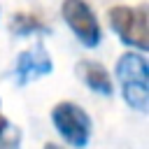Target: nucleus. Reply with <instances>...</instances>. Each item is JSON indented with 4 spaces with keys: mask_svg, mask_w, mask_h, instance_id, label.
I'll return each mask as SVG.
<instances>
[{
    "mask_svg": "<svg viewBox=\"0 0 149 149\" xmlns=\"http://www.w3.org/2000/svg\"><path fill=\"white\" fill-rule=\"evenodd\" d=\"M61 14H63L68 28L74 33V37L86 49H93L100 44V37H102L100 23H98L93 9L86 5V0H63Z\"/></svg>",
    "mask_w": 149,
    "mask_h": 149,
    "instance_id": "20e7f679",
    "label": "nucleus"
},
{
    "mask_svg": "<svg viewBox=\"0 0 149 149\" xmlns=\"http://www.w3.org/2000/svg\"><path fill=\"white\" fill-rule=\"evenodd\" d=\"M107 19L112 30L119 35V40L128 47H135L140 54L149 49V33H147V19H149V7L142 2L137 7H126V5H114L107 9Z\"/></svg>",
    "mask_w": 149,
    "mask_h": 149,
    "instance_id": "f03ea898",
    "label": "nucleus"
},
{
    "mask_svg": "<svg viewBox=\"0 0 149 149\" xmlns=\"http://www.w3.org/2000/svg\"><path fill=\"white\" fill-rule=\"evenodd\" d=\"M74 74H77L93 93H98V95H102V98H109V95L114 93L112 77H109V72L105 70V65L98 63V61H88V58L79 61V63L74 65Z\"/></svg>",
    "mask_w": 149,
    "mask_h": 149,
    "instance_id": "423d86ee",
    "label": "nucleus"
},
{
    "mask_svg": "<svg viewBox=\"0 0 149 149\" xmlns=\"http://www.w3.org/2000/svg\"><path fill=\"white\" fill-rule=\"evenodd\" d=\"M0 149H21V128L9 123L0 105Z\"/></svg>",
    "mask_w": 149,
    "mask_h": 149,
    "instance_id": "6e6552de",
    "label": "nucleus"
},
{
    "mask_svg": "<svg viewBox=\"0 0 149 149\" xmlns=\"http://www.w3.org/2000/svg\"><path fill=\"white\" fill-rule=\"evenodd\" d=\"M44 149H63V147H61V144H54V142H47Z\"/></svg>",
    "mask_w": 149,
    "mask_h": 149,
    "instance_id": "1a4fd4ad",
    "label": "nucleus"
},
{
    "mask_svg": "<svg viewBox=\"0 0 149 149\" xmlns=\"http://www.w3.org/2000/svg\"><path fill=\"white\" fill-rule=\"evenodd\" d=\"M51 123L58 130V135L74 149H84L91 142V135H93L91 116L84 112V107H79L70 100L58 102L51 109Z\"/></svg>",
    "mask_w": 149,
    "mask_h": 149,
    "instance_id": "7ed1b4c3",
    "label": "nucleus"
},
{
    "mask_svg": "<svg viewBox=\"0 0 149 149\" xmlns=\"http://www.w3.org/2000/svg\"><path fill=\"white\" fill-rule=\"evenodd\" d=\"M116 79L121 84V93L126 105L135 112H147L149 107V65L142 54L128 51L116 61Z\"/></svg>",
    "mask_w": 149,
    "mask_h": 149,
    "instance_id": "f257e3e1",
    "label": "nucleus"
},
{
    "mask_svg": "<svg viewBox=\"0 0 149 149\" xmlns=\"http://www.w3.org/2000/svg\"><path fill=\"white\" fill-rule=\"evenodd\" d=\"M51 70H54V63H51V56L44 49V44H35V47L21 51L14 61V79L19 86H26L28 81L44 77Z\"/></svg>",
    "mask_w": 149,
    "mask_h": 149,
    "instance_id": "39448f33",
    "label": "nucleus"
},
{
    "mask_svg": "<svg viewBox=\"0 0 149 149\" xmlns=\"http://www.w3.org/2000/svg\"><path fill=\"white\" fill-rule=\"evenodd\" d=\"M9 30L12 35L16 37H30V35H49L51 28L35 14H28V12H19L12 16L9 21Z\"/></svg>",
    "mask_w": 149,
    "mask_h": 149,
    "instance_id": "0eeeda50",
    "label": "nucleus"
}]
</instances>
